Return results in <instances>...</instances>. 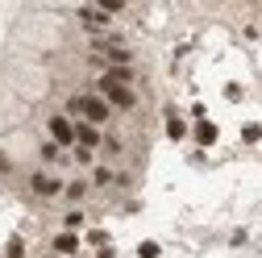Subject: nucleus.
Listing matches in <instances>:
<instances>
[{"mask_svg": "<svg viewBox=\"0 0 262 258\" xmlns=\"http://www.w3.org/2000/svg\"><path fill=\"white\" fill-rule=\"evenodd\" d=\"M67 117L71 121H88V125L100 129L113 117V109H108V100H104L100 92H83V96H71V100H67Z\"/></svg>", "mask_w": 262, "mask_h": 258, "instance_id": "obj_1", "label": "nucleus"}, {"mask_svg": "<svg viewBox=\"0 0 262 258\" xmlns=\"http://www.w3.org/2000/svg\"><path fill=\"white\" fill-rule=\"evenodd\" d=\"M100 96L108 100V109H121V113H129V109L138 104L134 88H129V83H113L108 75H100Z\"/></svg>", "mask_w": 262, "mask_h": 258, "instance_id": "obj_2", "label": "nucleus"}, {"mask_svg": "<svg viewBox=\"0 0 262 258\" xmlns=\"http://www.w3.org/2000/svg\"><path fill=\"white\" fill-rule=\"evenodd\" d=\"M71 154H75V163H79V167H92V154H96V150H83V146H75Z\"/></svg>", "mask_w": 262, "mask_h": 258, "instance_id": "obj_13", "label": "nucleus"}, {"mask_svg": "<svg viewBox=\"0 0 262 258\" xmlns=\"http://www.w3.org/2000/svg\"><path fill=\"white\" fill-rule=\"evenodd\" d=\"M29 187H34V196H62V191H67V183H62L58 175H50V171H34L29 175Z\"/></svg>", "mask_w": 262, "mask_h": 258, "instance_id": "obj_4", "label": "nucleus"}, {"mask_svg": "<svg viewBox=\"0 0 262 258\" xmlns=\"http://www.w3.org/2000/svg\"><path fill=\"white\" fill-rule=\"evenodd\" d=\"M75 146H83V150H100L104 146V134L96 125H88V121H75Z\"/></svg>", "mask_w": 262, "mask_h": 258, "instance_id": "obj_5", "label": "nucleus"}, {"mask_svg": "<svg viewBox=\"0 0 262 258\" xmlns=\"http://www.w3.org/2000/svg\"><path fill=\"white\" fill-rule=\"evenodd\" d=\"M46 129H50V142H54V146L75 150V121H71L67 113H54V117L46 121Z\"/></svg>", "mask_w": 262, "mask_h": 258, "instance_id": "obj_3", "label": "nucleus"}, {"mask_svg": "<svg viewBox=\"0 0 262 258\" xmlns=\"http://www.w3.org/2000/svg\"><path fill=\"white\" fill-rule=\"evenodd\" d=\"M62 196H67V200H83V196H88V183H83V179H71Z\"/></svg>", "mask_w": 262, "mask_h": 258, "instance_id": "obj_11", "label": "nucleus"}, {"mask_svg": "<svg viewBox=\"0 0 262 258\" xmlns=\"http://www.w3.org/2000/svg\"><path fill=\"white\" fill-rule=\"evenodd\" d=\"M242 142H250V146H254V142H262V125H258V121L242 125Z\"/></svg>", "mask_w": 262, "mask_h": 258, "instance_id": "obj_12", "label": "nucleus"}, {"mask_svg": "<svg viewBox=\"0 0 262 258\" xmlns=\"http://www.w3.org/2000/svg\"><path fill=\"white\" fill-rule=\"evenodd\" d=\"M191 138L200 142V146H216V138H221V129H216L212 121H195V129H191Z\"/></svg>", "mask_w": 262, "mask_h": 258, "instance_id": "obj_6", "label": "nucleus"}, {"mask_svg": "<svg viewBox=\"0 0 262 258\" xmlns=\"http://www.w3.org/2000/svg\"><path fill=\"white\" fill-rule=\"evenodd\" d=\"M79 225H83V212L71 208V212H67V229H79Z\"/></svg>", "mask_w": 262, "mask_h": 258, "instance_id": "obj_16", "label": "nucleus"}, {"mask_svg": "<svg viewBox=\"0 0 262 258\" xmlns=\"http://www.w3.org/2000/svg\"><path fill=\"white\" fill-rule=\"evenodd\" d=\"M88 242H92V246H100V250H108V233H104V229H92Z\"/></svg>", "mask_w": 262, "mask_h": 258, "instance_id": "obj_14", "label": "nucleus"}, {"mask_svg": "<svg viewBox=\"0 0 262 258\" xmlns=\"http://www.w3.org/2000/svg\"><path fill=\"white\" fill-rule=\"evenodd\" d=\"M113 179H117V171H113V167H96V171H92V183H96V187H108Z\"/></svg>", "mask_w": 262, "mask_h": 258, "instance_id": "obj_10", "label": "nucleus"}, {"mask_svg": "<svg viewBox=\"0 0 262 258\" xmlns=\"http://www.w3.org/2000/svg\"><path fill=\"white\" fill-rule=\"evenodd\" d=\"M38 154H42V163H62V146H54V142H42Z\"/></svg>", "mask_w": 262, "mask_h": 258, "instance_id": "obj_9", "label": "nucleus"}, {"mask_svg": "<svg viewBox=\"0 0 262 258\" xmlns=\"http://www.w3.org/2000/svg\"><path fill=\"white\" fill-rule=\"evenodd\" d=\"M54 254H79V238L67 229V233H58L54 238Z\"/></svg>", "mask_w": 262, "mask_h": 258, "instance_id": "obj_8", "label": "nucleus"}, {"mask_svg": "<svg viewBox=\"0 0 262 258\" xmlns=\"http://www.w3.org/2000/svg\"><path fill=\"white\" fill-rule=\"evenodd\" d=\"M167 138H171V142H183V138H187V121H183L175 109H167Z\"/></svg>", "mask_w": 262, "mask_h": 258, "instance_id": "obj_7", "label": "nucleus"}, {"mask_svg": "<svg viewBox=\"0 0 262 258\" xmlns=\"http://www.w3.org/2000/svg\"><path fill=\"white\" fill-rule=\"evenodd\" d=\"M138 254H142V258H158L162 250H158V242H142V246H138Z\"/></svg>", "mask_w": 262, "mask_h": 258, "instance_id": "obj_15", "label": "nucleus"}]
</instances>
